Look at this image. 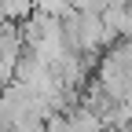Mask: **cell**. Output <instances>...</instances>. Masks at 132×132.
Wrapping results in <instances>:
<instances>
[{"label":"cell","instance_id":"1","mask_svg":"<svg viewBox=\"0 0 132 132\" xmlns=\"http://www.w3.org/2000/svg\"><path fill=\"white\" fill-rule=\"evenodd\" d=\"M62 29H66V40H70L73 52L95 59L99 52H106V48H114V33L106 29L103 15L99 11H70L62 19Z\"/></svg>","mask_w":132,"mask_h":132},{"label":"cell","instance_id":"2","mask_svg":"<svg viewBox=\"0 0 132 132\" xmlns=\"http://www.w3.org/2000/svg\"><path fill=\"white\" fill-rule=\"evenodd\" d=\"M0 11H4V22H26L37 15V0H0Z\"/></svg>","mask_w":132,"mask_h":132},{"label":"cell","instance_id":"3","mask_svg":"<svg viewBox=\"0 0 132 132\" xmlns=\"http://www.w3.org/2000/svg\"><path fill=\"white\" fill-rule=\"evenodd\" d=\"M37 11L48 19H66L73 7H70V0H37Z\"/></svg>","mask_w":132,"mask_h":132},{"label":"cell","instance_id":"4","mask_svg":"<svg viewBox=\"0 0 132 132\" xmlns=\"http://www.w3.org/2000/svg\"><path fill=\"white\" fill-rule=\"evenodd\" d=\"M7 132H48V128H44V118H26L19 125H11Z\"/></svg>","mask_w":132,"mask_h":132}]
</instances>
